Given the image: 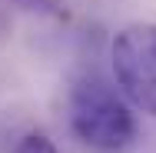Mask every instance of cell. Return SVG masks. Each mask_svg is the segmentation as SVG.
I'll list each match as a JSON object with an SVG mask.
<instances>
[{
  "label": "cell",
  "instance_id": "3957f363",
  "mask_svg": "<svg viewBox=\"0 0 156 153\" xmlns=\"http://www.w3.org/2000/svg\"><path fill=\"white\" fill-rule=\"evenodd\" d=\"M13 153H60V150H57V143L47 133H37L33 130V133H23L20 137V143L13 147Z\"/></svg>",
  "mask_w": 156,
  "mask_h": 153
},
{
  "label": "cell",
  "instance_id": "6da1fadb",
  "mask_svg": "<svg viewBox=\"0 0 156 153\" xmlns=\"http://www.w3.org/2000/svg\"><path fill=\"white\" fill-rule=\"evenodd\" d=\"M70 126L73 133L103 153H116L133 143L136 137V117L110 80L103 77H83L70 93Z\"/></svg>",
  "mask_w": 156,
  "mask_h": 153
},
{
  "label": "cell",
  "instance_id": "7a4b0ae2",
  "mask_svg": "<svg viewBox=\"0 0 156 153\" xmlns=\"http://www.w3.org/2000/svg\"><path fill=\"white\" fill-rule=\"evenodd\" d=\"M113 77L129 110L156 117V24H129L113 40Z\"/></svg>",
  "mask_w": 156,
  "mask_h": 153
}]
</instances>
